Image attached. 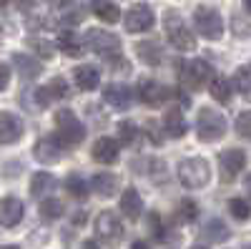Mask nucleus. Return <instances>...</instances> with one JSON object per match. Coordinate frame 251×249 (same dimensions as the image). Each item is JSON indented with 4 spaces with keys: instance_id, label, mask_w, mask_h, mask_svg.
Returning <instances> with one entry per match:
<instances>
[{
    "instance_id": "13",
    "label": "nucleus",
    "mask_w": 251,
    "mask_h": 249,
    "mask_svg": "<svg viewBox=\"0 0 251 249\" xmlns=\"http://www.w3.org/2000/svg\"><path fill=\"white\" fill-rule=\"evenodd\" d=\"M219 164H221V171H224V179L231 181L234 176H239V171H244L246 166V154L241 149H226L219 154Z\"/></svg>"
},
{
    "instance_id": "26",
    "label": "nucleus",
    "mask_w": 251,
    "mask_h": 249,
    "mask_svg": "<svg viewBox=\"0 0 251 249\" xmlns=\"http://www.w3.org/2000/svg\"><path fill=\"white\" fill-rule=\"evenodd\" d=\"M208 91H211V98L224 103V106L231 101V83H228V78H224V76H214V81L208 83Z\"/></svg>"
},
{
    "instance_id": "2",
    "label": "nucleus",
    "mask_w": 251,
    "mask_h": 249,
    "mask_svg": "<svg viewBox=\"0 0 251 249\" xmlns=\"http://www.w3.org/2000/svg\"><path fill=\"white\" fill-rule=\"evenodd\" d=\"M176 176L186 189H203V186L211 181V166H208L206 159L191 156V159H183L178 164Z\"/></svg>"
},
{
    "instance_id": "31",
    "label": "nucleus",
    "mask_w": 251,
    "mask_h": 249,
    "mask_svg": "<svg viewBox=\"0 0 251 249\" xmlns=\"http://www.w3.org/2000/svg\"><path fill=\"white\" fill-rule=\"evenodd\" d=\"M66 189H68V194L75 196V199H86V194H88V184H86V179H83L80 174H68V179H66Z\"/></svg>"
},
{
    "instance_id": "32",
    "label": "nucleus",
    "mask_w": 251,
    "mask_h": 249,
    "mask_svg": "<svg viewBox=\"0 0 251 249\" xmlns=\"http://www.w3.org/2000/svg\"><path fill=\"white\" fill-rule=\"evenodd\" d=\"M60 214H63V204L55 196H48V199L40 201V217H43L46 221H55Z\"/></svg>"
},
{
    "instance_id": "43",
    "label": "nucleus",
    "mask_w": 251,
    "mask_h": 249,
    "mask_svg": "<svg viewBox=\"0 0 251 249\" xmlns=\"http://www.w3.org/2000/svg\"><path fill=\"white\" fill-rule=\"evenodd\" d=\"M48 3H50V5H58V8H60V5H66L68 0H48Z\"/></svg>"
},
{
    "instance_id": "22",
    "label": "nucleus",
    "mask_w": 251,
    "mask_h": 249,
    "mask_svg": "<svg viewBox=\"0 0 251 249\" xmlns=\"http://www.w3.org/2000/svg\"><path fill=\"white\" fill-rule=\"evenodd\" d=\"M163 129H166V134H169L171 138H183L186 136V129H188L183 113L178 109H171L169 113L163 116Z\"/></svg>"
},
{
    "instance_id": "18",
    "label": "nucleus",
    "mask_w": 251,
    "mask_h": 249,
    "mask_svg": "<svg viewBox=\"0 0 251 249\" xmlns=\"http://www.w3.org/2000/svg\"><path fill=\"white\" fill-rule=\"evenodd\" d=\"M55 48H58L63 55H68V58H78L86 46H83V40H80L75 33L63 30V33H58V38H55Z\"/></svg>"
},
{
    "instance_id": "23",
    "label": "nucleus",
    "mask_w": 251,
    "mask_h": 249,
    "mask_svg": "<svg viewBox=\"0 0 251 249\" xmlns=\"http://www.w3.org/2000/svg\"><path fill=\"white\" fill-rule=\"evenodd\" d=\"M53 189H55V176H53V174H48V171L33 174V179H30V194H33L35 199L50 194Z\"/></svg>"
},
{
    "instance_id": "5",
    "label": "nucleus",
    "mask_w": 251,
    "mask_h": 249,
    "mask_svg": "<svg viewBox=\"0 0 251 249\" xmlns=\"http://www.w3.org/2000/svg\"><path fill=\"white\" fill-rule=\"evenodd\" d=\"M194 26H196V33L201 38H206V40H216L224 33L221 13L214 5H199L194 10Z\"/></svg>"
},
{
    "instance_id": "37",
    "label": "nucleus",
    "mask_w": 251,
    "mask_h": 249,
    "mask_svg": "<svg viewBox=\"0 0 251 249\" xmlns=\"http://www.w3.org/2000/svg\"><path fill=\"white\" fill-rule=\"evenodd\" d=\"M249 121H251V113H241L239 121H236V131L244 134L246 138H251V123H249Z\"/></svg>"
},
{
    "instance_id": "24",
    "label": "nucleus",
    "mask_w": 251,
    "mask_h": 249,
    "mask_svg": "<svg viewBox=\"0 0 251 249\" xmlns=\"http://www.w3.org/2000/svg\"><path fill=\"white\" fill-rule=\"evenodd\" d=\"M91 8H93V13L103 20V23H118V18H121L118 5L111 3V0H91Z\"/></svg>"
},
{
    "instance_id": "45",
    "label": "nucleus",
    "mask_w": 251,
    "mask_h": 249,
    "mask_svg": "<svg viewBox=\"0 0 251 249\" xmlns=\"http://www.w3.org/2000/svg\"><path fill=\"white\" fill-rule=\"evenodd\" d=\"M20 5H23V8H30V5H33V0H20Z\"/></svg>"
},
{
    "instance_id": "28",
    "label": "nucleus",
    "mask_w": 251,
    "mask_h": 249,
    "mask_svg": "<svg viewBox=\"0 0 251 249\" xmlns=\"http://www.w3.org/2000/svg\"><path fill=\"white\" fill-rule=\"evenodd\" d=\"M203 234L211 239V242H226L228 237H231V232H228V226L221 221V219H211L206 224V229H203Z\"/></svg>"
},
{
    "instance_id": "6",
    "label": "nucleus",
    "mask_w": 251,
    "mask_h": 249,
    "mask_svg": "<svg viewBox=\"0 0 251 249\" xmlns=\"http://www.w3.org/2000/svg\"><path fill=\"white\" fill-rule=\"evenodd\" d=\"M178 76H181V81L186 83L188 88H201V86H206V83L214 81L211 66H208L206 60H201V58H196V60H181Z\"/></svg>"
},
{
    "instance_id": "38",
    "label": "nucleus",
    "mask_w": 251,
    "mask_h": 249,
    "mask_svg": "<svg viewBox=\"0 0 251 249\" xmlns=\"http://www.w3.org/2000/svg\"><path fill=\"white\" fill-rule=\"evenodd\" d=\"M234 33H236L239 38H249V33H251V28H249V26L244 23V20H241L239 15L234 18Z\"/></svg>"
},
{
    "instance_id": "8",
    "label": "nucleus",
    "mask_w": 251,
    "mask_h": 249,
    "mask_svg": "<svg viewBox=\"0 0 251 249\" xmlns=\"http://www.w3.org/2000/svg\"><path fill=\"white\" fill-rule=\"evenodd\" d=\"M153 23H156V15L149 5H133L123 15V26L131 33H146L153 28Z\"/></svg>"
},
{
    "instance_id": "50",
    "label": "nucleus",
    "mask_w": 251,
    "mask_h": 249,
    "mask_svg": "<svg viewBox=\"0 0 251 249\" xmlns=\"http://www.w3.org/2000/svg\"><path fill=\"white\" fill-rule=\"evenodd\" d=\"M244 249H251V244H249V247H244Z\"/></svg>"
},
{
    "instance_id": "47",
    "label": "nucleus",
    "mask_w": 251,
    "mask_h": 249,
    "mask_svg": "<svg viewBox=\"0 0 251 249\" xmlns=\"http://www.w3.org/2000/svg\"><path fill=\"white\" fill-rule=\"evenodd\" d=\"M3 249H20V247H15V244H5Z\"/></svg>"
},
{
    "instance_id": "14",
    "label": "nucleus",
    "mask_w": 251,
    "mask_h": 249,
    "mask_svg": "<svg viewBox=\"0 0 251 249\" xmlns=\"http://www.w3.org/2000/svg\"><path fill=\"white\" fill-rule=\"evenodd\" d=\"M166 93L169 91H166L158 81L146 78V81L138 83V98H141V103H146V106H151V109L161 106V103L166 101Z\"/></svg>"
},
{
    "instance_id": "36",
    "label": "nucleus",
    "mask_w": 251,
    "mask_h": 249,
    "mask_svg": "<svg viewBox=\"0 0 251 249\" xmlns=\"http://www.w3.org/2000/svg\"><path fill=\"white\" fill-rule=\"evenodd\" d=\"M28 46H30L33 51H38L43 58H53V46L46 43L43 38H28Z\"/></svg>"
},
{
    "instance_id": "10",
    "label": "nucleus",
    "mask_w": 251,
    "mask_h": 249,
    "mask_svg": "<svg viewBox=\"0 0 251 249\" xmlns=\"http://www.w3.org/2000/svg\"><path fill=\"white\" fill-rule=\"evenodd\" d=\"M103 101L116 111H126L133 103V91L126 86V83H108V86L103 88Z\"/></svg>"
},
{
    "instance_id": "33",
    "label": "nucleus",
    "mask_w": 251,
    "mask_h": 249,
    "mask_svg": "<svg viewBox=\"0 0 251 249\" xmlns=\"http://www.w3.org/2000/svg\"><path fill=\"white\" fill-rule=\"evenodd\" d=\"M228 212H231V217H234V219L246 221V219L251 217V206H249L244 199H231V201H228Z\"/></svg>"
},
{
    "instance_id": "29",
    "label": "nucleus",
    "mask_w": 251,
    "mask_h": 249,
    "mask_svg": "<svg viewBox=\"0 0 251 249\" xmlns=\"http://www.w3.org/2000/svg\"><path fill=\"white\" fill-rule=\"evenodd\" d=\"M136 53L146 60L149 66H158L161 63V48H158V43H138L136 46Z\"/></svg>"
},
{
    "instance_id": "12",
    "label": "nucleus",
    "mask_w": 251,
    "mask_h": 249,
    "mask_svg": "<svg viewBox=\"0 0 251 249\" xmlns=\"http://www.w3.org/2000/svg\"><path fill=\"white\" fill-rule=\"evenodd\" d=\"M60 146H63V143H60L58 138H53V136H43V138H38V141H35L33 156H35V161L46 164V166L58 164V161H60Z\"/></svg>"
},
{
    "instance_id": "49",
    "label": "nucleus",
    "mask_w": 251,
    "mask_h": 249,
    "mask_svg": "<svg viewBox=\"0 0 251 249\" xmlns=\"http://www.w3.org/2000/svg\"><path fill=\"white\" fill-rule=\"evenodd\" d=\"M3 5H8V0H3Z\"/></svg>"
},
{
    "instance_id": "1",
    "label": "nucleus",
    "mask_w": 251,
    "mask_h": 249,
    "mask_svg": "<svg viewBox=\"0 0 251 249\" xmlns=\"http://www.w3.org/2000/svg\"><path fill=\"white\" fill-rule=\"evenodd\" d=\"M163 30H166L169 43L176 51H194L196 48V35L191 33V28L186 26V20L176 10H166L163 13Z\"/></svg>"
},
{
    "instance_id": "16",
    "label": "nucleus",
    "mask_w": 251,
    "mask_h": 249,
    "mask_svg": "<svg viewBox=\"0 0 251 249\" xmlns=\"http://www.w3.org/2000/svg\"><path fill=\"white\" fill-rule=\"evenodd\" d=\"M93 159L98 161V164H106V166H111V164H116L118 161V141L116 138H111V136H103V138H98L96 143H93Z\"/></svg>"
},
{
    "instance_id": "41",
    "label": "nucleus",
    "mask_w": 251,
    "mask_h": 249,
    "mask_svg": "<svg viewBox=\"0 0 251 249\" xmlns=\"http://www.w3.org/2000/svg\"><path fill=\"white\" fill-rule=\"evenodd\" d=\"M131 249H151V247L146 244V242H133V244H131Z\"/></svg>"
},
{
    "instance_id": "11",
    "label": "nucleus",
    "mask_w": 251,
    "mask_h": 249,
    "mask_svg": "<svg viewBox=\"0 0 251 249\" xmlns=\"http://www.w3.org/2000/svg\"><path fill=\"white\" fill-rule=\"evenodd\" d=\"M25 134V123L20 116L10 113V111H3V116H0V136H3V143L5 146H10V143L20 141Z\"/></svg>"
},
{
    "instance_id": "30",
    "label": "nucleus",
    "mask_w": 251,
    "mask_h": 249,
    "mask_svg": "<svg viewBox=\"0 0 251 249\" xmlns=\"http://www.w3.org/2000/svg\"><path fill=\"white\" fill-rule=\"evenodd\" d=\"M176 217H178V221H183V224L196 221V217H199V204H196L194 199H183V201H178Z\"/></svg>"
},
{
    "instance_id": "27",
    "label": "nucleus",
    "mask_w": 251,
    "mask_h": 249,
    "mask_svg": "<svg viewBox=\"0 0 251 249\" xmlns=\"http://www.w3.org/2000/svg\"><path fill=\"white\" fill-rule=\"evenodd\" d=\"M234 86L239 88V93L251 101V66H241L236 73H234Z\"/></svg>"
},
{
    "instance_id": "48",
    "label": "nucleus",
    "mask_w": 251,
    "mask_h": 249,
    "mask_svg": "<svg viewBox=\"0 0 251 249\" xmlns=\"http://www.w3.org/2000/svg\"><path fill=\"white\" fill-rule=\"evenodd\" d=\"M191 249H206V247H203V244H194Z\"/></svg>"
},
{
    "instance_id": "39",
    "label": "nucleus",
    "mask_w": 251,
    "mask_h": 249,
    "mask_svg": "<svg viewBox=\"0 0 251 249\" xmlns=\"http://www.w3.org/2000/svg\"><path fill=\"white\" fill-rule=\"evenodd\" d=\"M149 221H151V232H153V237H156V239H163V226H161L158 214H151Z\"/></svg>"
},
{
    "instance_id": "21",
    "label": "nucleus",
    "mask_w": 251,
    "mask_h": 249,
    "mask_svg": "<svg viewBox=\"0 0 251 249\" xmlns=\"http://www.w3.org/2000/svg\"><path fill=\"white\" fill-rule=\"evenodd\" d=\"M91 186H93V192L100 196V199H111L116 192H118V179L108 171H100L91 179Z\"/></svg>"
},
{
    "instance_id": "44",
    "label": "nucleus",
    "mask_w": 251,
    "mask_h": 249,
    "mask_svg": "<svg viewBox=\"0 0 251 249\" xmlns=\"http://www.w3.org/2000/svg\"><path fill=\"white\" fill-rule=\"evenodd\" d=\"M246 194H249V196H251V174H249V176H246Z\"/></svg>"
},
{
    "instance_id": "34",
    "label": "nucleus",
    "mask_w": 251,
    "mask_h": 249,
    "mask_svg": "<svg viewBox=\"0 0 251 249\" xmlns=\"http://www.w3.org/2000/svg\"><path fill=\"white\" fill-rule=\"evenodd\" d=\"M83 18H86V13H83V5H80V3H73V5L68 8V13L63 15L60 20H63L66 26H73V23H80Z\"/></svg>"
},
{
    "instance_id": "40",
    "label": "nucleus",
    "mask_w": 251,
    "mask_h": 249,
    "mask_svg": "<svg viewBox=\"0 0 251 249\" xmlns=\"http://www.w3.org/2000/svg\"><path fill=\"white\" fill-rule=\"evenodd\" d=\"M0 73H3V81H0V88H8V83H10V66L8 63H3V66H0Z\"/></svg>"
},
{
    "instance_id": "20",
    "label": "nucleus",
    "mask_w": 251,
    "mask_h": 249,
    "mask_svg": "<svg viewBox=\"0 0 251 249\" xmlns=\"http://www.w3.org/2000/svg\"><path fill=\"white\" fill-rule=\"evenodd\" d=\"M73 81L80 91H96L98 88V81H100V73L96 66H78L73 71Z\"/></svg>"
},
{
    "instance_id": "15",
    "label": "nucleus",
    "mask_w": 251,
    "mask_h": 249,
    "mask_svg": "<svg viewBox=\"0 0 251 249\" xmlns=\"http://www.w3.org/2000/svg\"><path fill=\"white\" fill-rule=\"evenodd\" d=\"M23 201H20L18 196H5L3 204H0V221H3L5 229H13L15 224H20V219H23Z\"/></svg>"
},
{
    "instance_id": "4",
    "label": "nucleus",
    "mask_w": 251,
    "mask_h": 249,
    "mask_svg": "<svg viewBox=\"0 0 251 249\" xmlns=\"http://www.w3.org/2000/svg\"><path fill=\"white\" fill-rule=\"evenodd\" d=\"M55 129H58V141L63 146H78L86 138V126L78 121V116L71 109H63L55 113Z\"/></svg>"
},
{
    "instance_id": "25",
    "label": "nucleus",
    "mask_w": 251,
    "mask_h": 249,
    "mask_svg": "<svg viewBox=\"0 0 251 249\" xmlns=\"http://www.w3.org/2000/svg\"><path fill=\"white\" fill-rule=\"evenodd\" d=\"M118 138H121V143H126L128 149H136V146H141L143 134H141V129L136 126V123L123 121L121 126H118Z\"/></svg>"
},
{
    "instance_id": "9",
    "label": "nucleus",
    "mask_w": 251,
    "mask_h": 249,
    "mask_svg": "<svg viewBox=\"0 0 251 249\" xmlns=\"http://www.w3.org/2000/svg\"><path fill=\"white\" fill-rule=\"evenodd\" d=\"M93 226H96V237L103 242H118L123 237V224L113 212H100Z\"/></svg>"
},
{
    "instance_id": "19",
    "label": "nucleus",
    "mask_w": 251,
    "mask_h": 249,
    "mask_svg": "<svg viewBox=\"0 0 251 249\" xmlns=\"http://www.w3.org/2000/svg\"><path fill=\"white\" fill-rule=\"evenodd\" d=\"M121 212H123V217H128V219H138L141 217L143 201H141L138 189H133V186L123 189V194H121Z\"/></svg>"
},
{
    "instance_id": "17",
    "label": "nucleus",
    "mask_w": 251,
    "mask_h": 249,
    "mask_svg": "<svg viewBox=\"0 0 251 249\" xmlns=\"http://www.w3.org/2000/svg\"><path fill=\"white\" fill-rule=\"evenodd\" d=\"M10 60H13V66H15L18 76H20V78H25V81H30V78H35V76L43 73V66H40L33 55H25V53H13V58H10Z\"/></svg>"
},
{
    "instance_id": "3",
    "label": "nucleus",
    "mask_w": 251,
    "mask_h": 249,
    "mask_svg": "<svg viewBox=\"0 0 251 249\" xmlns=\"http://www.w3.org/2000/svg\"><path fill=\"white\" fill-rule=\"evenodd\" d=\"M226 129H228V123L219 111L199 109V116H196V136H199V141H203V143L219 141V138L226 136Z\"/></svg>"
},
{
    "instance_id": "35",
    "label": "nucleus",
    "mask_w": 251,
    "mask_h": 249,
    "mask_svg": "<svg viewBox=\"0 0 251 249\" xmlns=\"http://www.w3.org/2000/svg\"><path fill=\"white\" fill-rule=\"evenodd\" d=\"M48 91H50L53 101H55V98H66V96H68V83L58 76V78H53V81L48 83Z\"/></svg>"
},
{
    "instance_id": "46",
    "label": "nucleus",
    "mask_w": 251,
    "mask_h": 249,
    "mask_svg": "<svg viewBox=\"0 0 251 249\" xmlns=\"http://www.w3.org/2000/svg\"><path fill=\"white\" fill-rule=\"evenodd\" d=\"M244 8H246V10L251 13V0H244Z\"/></svg>"
},
{
    "instance_id": "42",
    "label": "nucleus",
    "mask_w": 251,
    "mask_h": 249,
    "mask_svg": "<svg viewBox=\"0 0 251 249\" xmlns=\"http://www.w3.org/2000/svg\"><path fill=\"white\" fill-rule=\"evenodd\" d=\"M80 249H98V244L88 239V242H83V247H80Z\"/></svg>"
},
{
    "instance_id": "7",
    "label": "nucleus",
    "mask_w": 251,
    "mask_h": 249,
    "mask_svg": "<svg viewBox=\"0 0 251 249\" xmlns=\"http://www.w3.org/2000/svg\"><path fill=\"white\" fill-rule=\"evenodd\" d=\"M86 46L93 53L108 58V60L116 58V55H121V40H118V35H113L108 30H100V28H91L86 33Z\"/></svg>"
}]
</instances>
